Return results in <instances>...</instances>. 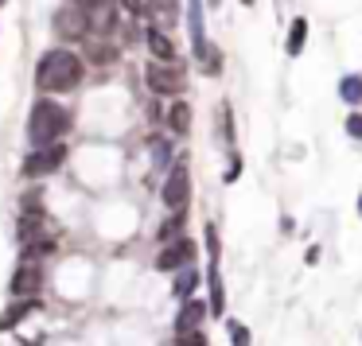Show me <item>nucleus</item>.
<instances>
[{
  "instance_id": "nucleus-1",
  "label": "nucleus",
  "mask_w": 362,
  "mask_h": 346,
  "mask_svg": "<svg viewBox=\"0 0 362 346\" xmlns=\"http://www.w3.org/2000/svg\"><path fill=\"white\" fill-rule=\"evenodd\" d=\"M82 82V59L74 51H47L36 66V86L43 94H67Z\"/></svg>"
},
{
  "instance_id": "nucleus-2",
  "label": "nucleus",
  "mask_w": 362,
  "mask_h": 346,
  "mask_svg": "<svg viewBox=\"0 0 362 346\" xmlns=\"http://www.w3.org/2000/svg\"><path fill=\"white\" fill-rule=\"evenodd\" d=\"M67 129H71V113H67L62 106H55V101H43V97L32 106L27 136H32V144H36V148H39V144H55Z\"/></svg>"
},
{
  "instance_id": "nucleus-3",
  "label": "nucleus",
  "mask_w": 362,
  "mask_h": 346,
  "mask_svg": "<svg viewBox=\"0 0 362 346\" xmlns=\"http://www.w3.org/2000/svg\"><path fill=\"white\" fill-rule=\"evenodd\" d=\"M16 234H20V241H24V249H27V257L32 253H47L55 241H51V226H47V218H43V210H27L20 222H16Z\"/></svg>"
},
{
  "instance_id": "nucleus-4",
  "label": "nucleus",
  "mask_w": 362,
  "mask_h": 346,
  "mask_svg": "<svg viewBox=\"0 0 362 346\" xmlns=\"http://www.w3.org/2000/svg\"><path fill=\"white\" fill-rule=\"evenodd\" d=\"M187 199H191V175H187V167L176 164L168 171V183H164V206L183 214L187 210Z\"/></svg>"
},
{
  "instance_id": "nucleus-5",
  "label": "nucleus",
  "mask_w": 362,
  "mask_h": 346,
  "mask_svg": "<svg viewBox=\"0 0 362 346\" xmlns=\"http://www.w3.org/2000/svg\"><path fill=\"white\" fill-rule=\"evenodd\" d=\"M62 160H67V148H62V144H39L36 152L24 160V175H32V180L51 175L55 167H62Z\"/></svg>"
},
{
  "instance_id": "nucleus-6",
  "label": "nucleus",
  "mask_w": 362,
  "mask_h": 346,
  "mask_svg": "<svg viewBox=\"0 0 362 346\" xmlns=\"http://www.w3.org/2000/svg\"><path fill=\"white\" fill-rule=\"evenodd\" d=\"M191 257H195V241L191 238H176V241H168V245L160 249L156 269H160V273H180Z\"/></svg>"
},
{
  "instance_id": "nucleus-7",
  "label": "nucleus",
  "mask_w": 362,
  "mask_h": 346,
  "mask_svg": "<svg viewBox=\"0 0 362 346\" xmlns=\"http://www.w3.org/2000/svg\"><path fill=\"white\" fill-rule=\"evenodd\" d=\"M145 82L152 86V94H180L183 90V74L176 66H164V62H152L145 71Z\"/></svg>"
},
{
  "instance_id": "nucleus-8",
  "label": "nucleus",
  "mask_w": 362,
  "mask_h": 346,
  "mask_svg": "<svg viewBox=\"0 0 362 346\" xmlns=\"http://www.w3.org/2000/svg\"><path fill=\"white\" fill-rule=\"evenodd\" d=\"M82 12H86V20H90V32H113L117 0H82Z\"/></svg>"
},
{
  "instance_id": "nucleus-9",
  "label": "nucleus",
  "mask_w": 362,
  "mask_h": 346,
  "mask_svg": "<svg viewBox=\"0 0 362 346\" xmlns=\"http://www.w3.org/2000/svg\"><path fill=\"white\" fill-rule=\"evenodd\" d=\"M206 311H210V304H203L199 296H187L183 299L180 315H176V334H187V331H199L206 319Z\"/></svg>"
},
{
  "instance_id": "nucleus-10",
  "label": "nucleus",
  "mask_w": 362,
  "mask_h": 346,
  "mask_svg": "<svg viewBox=\"0 0 362 346\" xmlns=\"http://www.w3.org/2000/svg\"><path fill=\"white\" fill-rule=\"evenodd\" d=\"M145 16L160 27V32H171V27L180 24V0H148Z\"/></svg>"
},
{
  "instance_id": "nucleus-11",
  "label": "nucleus",
  "mask_w": 362,
  "mask_h": 346,
  "mask_svg": "<svg viewBox=\"0 0 362 346\" xmlns=\"http://www.w3.org/2000/svg\"><path fill=\"white\" fill-rule=\"evenodd\" d=\"M39 284H43V273H39V264L32 257H24V264L16 269L12 276V296H36Z\"/></svg>"
},
{
  "instance_id": "nucleus-12",
  "label": "nucleus",
  "mask_w": 362,
  "mask_h": 346,
  "mask_svg": "<svg viewBox=\"0 0 362 346\" xmlns=\"http://www.w3.org/2000/svg\"><path fill=\"white\" fill-rule=\"evenodd\" d=\"M187 24H191V47H195V55L206 59L210 43H206V27H203V0H187Z\"/></svg>"
},
{
  "instance_id": "nucleus-13",
  "label": "nucleus",
  "mask_w": 362,
  "mask_h": 346,
  "mask_svg": "<svg viewBox=\"0 0 362 346\" xmlns=\"http://www.w3.org/2000/svg\"><path fill=\"white\" fill-rule=\"evenodd\" d=\"M55 24H59V32L62 36H71V39H82L86 32H90V20H86V12H82V4H78V8H62L59 16H55Z\"/></svg>"
},
{
  "instance_id": "nucleus-14",
  "label": "nucleus",
  "mask_w": 362,
  "mask_h": 346,
  "mask_svg": "<svg viewBox=\"0 0 362 346\" xmlns=\"http://www.w3.org/2000/svg\"><path fill=\"white\" fill-rule=\"evenodd\" d=\"M148 51H152V55H156L160 62H176V43H171V36L168 32H148Z\"/></svg>"
},
{
  "instance_id": "nucleus-15",
  "label": "nucleus",
  "mask_w": 362,
  "mask_h": 346,
  "mask_svg": "<svg viewBox=\"0 0 362 346\" xmlns=\"http://www.w3.org/2000/svg\"><path fill=\"white\" fill-rule=\"evenodd\" d=\"M27 311H36V299H32V296H20V304H16V308H8L4 315H0V331H12V327L24 319Z\"/></svg>"
},
{
  "instance_id": "nucleus-16",
  "label": "nucleus",
  "mask_w": 362,
  "mask_h": 346,
  "mask_svg": "<svg viewBox=\"0 0 362 346\" xmlns=\"http://www.w3.org/2000/svg\"><path fill=\"white\" fill-rule=\"evenodd\" d=\"M304 39H308V20H292L289 43H285V47H289V55H292V59H296V55H300V51H304Z\"/></svg>"
},
{
  "instance_id": "nucleus-17",
  "label": "nucleus",
  "mask_w": 362,
  "mask_h": 346,
  "mask_svg": "<svg viewBox=\"0 0 362 346\" xmlns=\"http://www.w3.org/2000/svg\"><path fill=\"white\" fill-rule=\"evenodd\" d=\"M168 117H171V129L180 132V136H183L187 129H191V106H183V101H176Z\"/></svg>"
},
{
  "instance_id": "nucleus-18",
  "label": "nucleus",
  "mask_w": 362,
  "mask_h": 346,
  "mask_svg": "<svg viewBox=\"0 0 362 346\" xmlns=\"http://www.w3.org/2000/svg\"><path fill=\"white\" fill-rule=\"evenodd\" d=\"M195 284H199V273H195V269H183V273L176 276V284H171V288H176V296H180V299H187L195 292Z\"/></svg>"
},
{
  "instance_id": "nucleus-19",
  "label": "nucleus",
  "mask_w": 362,
  "mask_h": 346,
  "mask_svg": "<svg viewBox=\"0 0 362 346\" xmlns=\"http://www.w3.org/2000/svg\"><path fill=\"white\" fill-rule=\"evenodd\" d=\"M339 94H343V101H350V106L362 101V78H343V82H339Z\"/></svg>"
},
{
  "instance_id": "nucleus-20",
  "label": "nucleus",
  "mask_w": 362,
  "mask_h": 346,
  "mask_svg": "<svg viewBox=\"0 0 362 346\" xmlns=\"http://www.w3.org/2000/svg\"><path fill=\"white\" fill-rule=\"evenodd\" d=\"M90 59H94L97 66H106V62L117 59V51H113V47H101V43H90Z\"/></svg>"
},
{
  "instance_id": "nucleus-21",
  "label": "nucleus",
  "mask_w": 362,
  "mask_h": 346,
  "mask_svg": "<svg viewBox=\"0 0 362 346\" xmlns=\"http://www.w3.org/2000/svg\"><path fill=\"white\" fill-rule=\"evenodd\" d=\"M230 338H234V346H250V331H245V323L230 319Z\"/></svg>"
},
{
  "instance_id": "nucleus-22",
  "label": "nucleus",
  "mask_w": 362,
  "mask_h": 346,
  "mask_svg": "<svg viewBox=\"0 0 362 346\" xmlns=\"http://www.w3.org/2000/svg\"><path fill=\"white\" fill-rule=\"evenodd\" d=\"M176 346H206V338H203V331H187L176 338Z\"/></svg>"
},
{
  "instance_id": "nucleus-23",
  "label": "nucleus",
  "mask_w": 362,
  "mask_h": 346,
  "mask_svg": "<svg viewBox=\"0 0 362 346\" xmlns=\"http://www.w3.org/2000/svg\"><path fill=\"white\" fill-rule=\"evenodd\" d=\"M347 132H350V136H362V113L347 117Z\"/></svg>"
},
{
  "instance_id": "nucleus-24",
  "label": "nucleus",
  "mask_w": 362,
  "mask_h": 346,
  "mask_svg": "<svg viewBox=\"0 0 362 346\" xmlns=\"http://www.w3.org/2000/svg\"><path fill=\"white\" fill-rule=\"evenodd\" d=\"M359 214H362V199H359Z\"/></svg>"
},
{
  "instance_id": "nucleus-25",
  "label": "nucleus",
  "mask_w": 362,
  "mask_h": 346,
  "mask_svg": "<svg viewBox=\"0 0 362 346\" xmlns=\"http://www.w3.org/2000/svg\"><path fill=\"white\" fill-rule=\"evenodd\" d=\"M241 4H254V0H241Z\"/></svg>"
},
{
  "instance_id": "nucleus-26",
  "label": "nucleus",
  "mask_w": 362,
  "mask_h": 346,
  "mask_svg": "<svg viewBox=\"0 0 362 346\" xmlns=\"http://www.w3.org/2000/svg\"><path fill=\"white\" fill-rule=\"evenodd\" d=\"M210 4H218V0H210Z\"/></svg>"
},
{
  "instance_id": "nucleus-27",
  "label": "nucleus",
  "mask_w": 362,
  "mask_h": 346,
  "mask_svg": "<svg viewBox=\"0 0 362 346\" xmlns=\"http://www.w3.org/2000/svg\"><path fill=\"white\" fill-rule=\"evenodd\" d=\"M0 4H4V0H0Z\"/></svg>"
},
{
  "instance_id": "nucleus-28",
  "label": "nucleus",
  "mask_w": 362,
  "mask_h": 346,
  "mask_svg": "<svg viewBox=\"0 0 362 346\" xmlns=\"http://www.w3.org/2000/svg\"><path fill=\"white\" fill-rule=\"evenodd\" d=\"M78 4H82V0H78Z\"/></svg>"
}]
</instances>
